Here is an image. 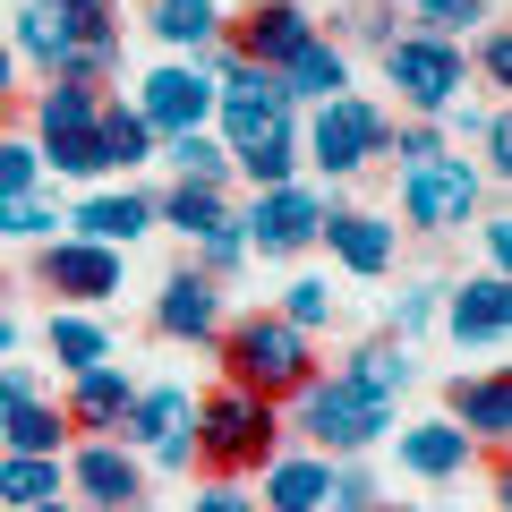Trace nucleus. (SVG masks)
<instances>
[{
	"instance_id": "obj_13",
	"label": "nucleus",
	"mask_w": 512,
	"mask_h": 512,
	"mask_svg": "<svg viewBox=\"0 0 512 512\" xmlns=\"http://www.w3.org/2000/svg\"><path fill=\"white\" fill-rule=\"evenodd\" d=\"M308 35H316V9H308V0H256L248 18H222V43H231L248 69H265V77H274Z\"/></svg>"
},
{
	"instance_id": "obj_41",
	"label": "nucleus",
	"mask_w": 512,
	"mask_h": 512,
	"mask_svg": "<svg viewBox=\"0 0 512 512\" xmlns=\"http://www.w3.org/2000/svg\"><path fill=\"white\" fill-rule=\"evenodd\" d=\"M470 231H478V256H487V274H504V265H512V214H478Z\"/></svg>"
},
{
	"instance_id": "obj_44",
	"label": "nucleus",
	"mask_w": 512,
	"mask_h": 512,
	"mask_svg": "<svg viewBox=\"0 0 512 512\" xmlns=\"http://www.w3.org/2000/svg\"><path fill=\"white\" fill-rule=\"evenodd\" d=\"M188 512H256V495L239 487V478H205V487H197V504H188Z\"/></svg>"
},
{
	"instance_id": "obj_37",
	"label": "nucleus",
	"mask_w": 512,
	"mask_h": 512,
	"mask_svg": "<svg viewBox=\"0 0 512 512\" xmlns=\"http://www.w3.org/2000/svg\"><path fill=\"white\" fill-rule=\"evenodd\" d=\"M43 163H35V137H0V197H35Z\"/></svg>"
},
{
	"instance_id": "obj_39",
	"label": "nucleus",
	"mask_w": 512,
	"mask_h": 512,
	"mask_svg": "<svg viewBox=\"0 0 512 512\" xmlns=\"http://www.w3.org/2000/svg\"><path fill=\"white\" fill-rule=\"evenodd\" d=\"M384 154H393V163H436V154H444V128L436 120H393V137H384Z\"/></svg>"
},
{
	"instance_id": "obj_48",
	"label": "nucleus",
	"mask_w": 512,
	"mask_h": 512,
	"mask_svg": "<svg viewBox=\"0 0 512 512\" xmlns=\"http://www.w3.org/2000/svg\"><path fill=\"white\" fill-rule=\"evenodd\" d=\"M325 512H384V495H367V504H342V495H333Z\"/></svg>"
},
{
	"instance_id": "obj_27",
	"label": "nucleus",
	"mask_w": 512,
	"mask_h": 512,
	"mask_svg": "<svg viewBox=\"0 0 512 512\" xmlns=\"http://www.w3.org/2000/svg\"><path fill=\"white\" fill-rule=\"evenodd\" d=\"M333 376H350L359 393H376V402H393V393L410 384V342H393V333H376V342H359V350H350L342 367H333Z\"/></svg>"
},
{
	"instance_id": "obj_9",
	"label": "nucleus",
	"mask_w": 512,
	"mask_h": 512,
	"mask_svg": "<svg viewBox=\"0 0 512 512\" xmlns=\"http://www.w3.org/2000/svg\"><path fill=\"white\" fill-rule=\"evenodd\" d=\"M35 274H43V291H60L69 308H103V299H120V291H128V256L60 231V239H43Z\"/></svg>"
},
{
	"instance_id": "obj_36",
	"label": "nucleus",
	"mask_w": 512,
	"mask_h": 512,
	"mask_svg": "<svg viewBox=\"0 0 512 512\" xmlns=\"http://www.w3.org/2000/svg\"><path fill=\"white\" fill-rule=\"evenodd\" d=\"M239 265H248V239H239V222H214V231L197 239V274H205V282H231Z\"/></svg>"
},
{
	"instance_id": "obj_4",
	"label": "nucleus",
	"mask_w": 512,
	"mask_h": 512,
	"mask_svg": "<svg viewBox=\"0 0 512 512\" xmlns=\"http://www.w3.org/2000/svg\"><path fill=\"white\" fill-rule=\"evenodd\" d=\"M384 137H393V120H384L367 94H333V103H316L308 128H299V163H316V188H342V180H359L367 163H384Z\"/></svg>"
},
{
	"instance_id": "obj_17",
	"label": "nucleus",
	"mask_w": 512,
	"mask_h": 512,
	"mask_svg": "<svg viewBox=\"0 0 512 512\" xmlns=\"http://www.w3.org/2000/svg\"><path fill=\"white\" fill-rule=\"evenodd\" d=\"M60 222H69V239H94V248H120L128 256V239L154 231V197H146V188H94V197H77Z\"/></svg>"
},
{
	"instance_id": "obj_28",
	"label": "nucleus",
	"mask_w": 512,
	"mask_h": 512,
	"mask_svg": "<svg viewBox=\"0 0 512 512\" xmlns=\"http://www.w3.org/2000/svg\"><path fill=\"white\" fill-rule=\"evenodd\" d=\"M154 154H163V163H171V180H188V188H231V154H222V137H214V128L163 137Z\"/></svg>"
},
{
	"instance_id": "obj_52",
	"label": "nucleus",
	"mask_w": 512,
	"mask_h": 512,
	"mask_svg": "<svg viewBox=\"0 0 512 512\" xmlns=\"http://www.w3.org/2000/svg\"><path fill=\"white\" fill-rule=\"evenodd\" d=\"M0 299H9V282H0Z\"/></svg>"
},
{
	"instance_id": "obj_14",
	"label": "nucleus",
	"mask_w": 512,
	"mask_h": 512,
	"mask_svg": "<svg viewBox=\"0 0 512 512\" xmlns=\"http://www.w3.org/2000/svg\"><path fill=\"white\" fill-rule=\"evenodd\" d=\"M316 239H325L333 265H342V274H359V282H384V274H393V256H402L393 214H367V205H342V197L325 205V231H316Z\"/></svg>"
},
{
	"instance_id": "obj_26",
	"label": "nucleus",
	"mask_w": 512,
	"mask_h": 512,
	"mask_svg": "<svg viewBox=\"0 0 512 512\" xmlns=\"http://www.w3.org/2000/svg\"><path fill=\"white\" fill-rule=\"evenodd\" d=\"M154 222H163V231H180L188 248H197L214 222H231V188H188V180H171L163 197H154Z\"/></svg>"
},
{
	"instance_id": "obj_11",
	"label": "nucleus",
	"mask_w": 512,
	"mask_h": 512,
	"mask_svg": "<svg viewBox=\"0 0 512 512\" xmlns=\"http://www.w3.org/2000/svg\"><path fill=\"white\" fill-rule=\"evenodd\" d=\"M444 419H453L478 453H504L512 444V376H504V359H487V367H470V376L444 384Z\"/></svg>"
},
{
	"instance_id": "obj_30",
	"label": "nucleus",
	"mask_w": 512,
	"mask_h": 512,
	"mask_svg": "<svg viewBox=\"0 0 512 512\" xmlns=\"http://www.w3.org/2000/svg\"><path fill=\"white\" fill-rule=\"evenodd\" d=\"M69 470L60 461H35V453H0V504L9 512H35V504H60Z\"/></svg>"
},
{
	"instance_id": "obj_16",
	"label": "nucleus",
	"mask_w": 512,
	"mask_h": 512,
	"mask_svg": "<svg viewBox=\"0 0 512 512\" xmlns=\"http://www.w3.org/2000/svg\"><path fill=\"white\" fill-rule=\"evenodd\" d=\"M470 461H478V444L461 436L453 419H419V427H402V436H393V470L419 478V487H461V478H470Z\"/></svg>"
},
{
	"instance_id": "obj_6",
	"label": "nucleus",
	"mask_w": 512,
	"mask_h": 512,
	"mask_svg": "<svg viewBox=\"0 0 512 512\" xmlns=\"http://www.w3.org/2000/svg\"><path fill=\"white\" fill-rule=\"evenodd\" d=\"M376 60H384V86H393V103H402L410 120H453V111H461V86H470V60H461V43L393 35Z\"/></svg>"
},
{
	"instance_id": "obj_1",
	"label": "nucleus",
	"mask_w": 512,
	"mask_h": 512,
	"mask_svg": "<svg viewBox=\"0 0 512 512\" xmlns=\"http://www.w3.org/2000/svg\"><path fill=\"white\" fill-rule=\"evenodd\" d=\"M214 350H222V384H239V393H256V402H274V410L316 376V342L299 325H282L274 308L231 316V325L214 333Z\"/></svg>"
},
{
	"instance_id": "obj_25",
	"label": "nucleus",
	"mask_w": 512,
	"mask_h": 512,
	"mask_svg": "<svg viewBox=\"0 0 512 512\" xmlns=\"http://www.w3.org/2000/svg\"><path fill=\"white\" fill-rule=\"evenodd\" d=\"M0 453L60 461V453H69V419H60V402H18V410H0Z\"/></svg>"
},
{
	"instance_id": "obj_35",
	"label": "nucleus",
	"mask_w": 512,
	"mask_h": 512,
	"mask_svg": "<svg viewBox=\"0 0 512 512\" xmlns=\"http://www.w3.org/2000/svg\"><path fill=\"white\" fill-rule=\"evenodd\" d=\"M52 222H60V205L43 197V188L35 197H0V239H60Z\"/></svg>"
},
{
	"instance_id": "obj_21",
	"label": "nucleus",
	"mask_w": 512,
	"mask_h": 512,
	"mask_svg": "<svg viewBox=\"0 0 512 512\" xmlns=\"http://www.w3.org/2000/svg\"><path fill=\"white\" fill-rule=\"evenodd\" d=\"M274 86L291 94V103H333V94H350V52H342L333 35H308V43L274 69Z\"/></svg>"
},
{
	"instance_id": "obj_34",
	"label": "nucleus",
	"mask_w": 512,
	"mask_h": 512,
	"mask_svg": "<svg viewBox=\"0 0 512 512\" xmlns=\"http://www.w3.org/2000/svg\"><path fill=\"white\" fill-rule=\"evenodd\" d=\"M436 316H444V282H410V291H393V342H419Z\"/></svg>"
},
{
	"instance_id": "obj_8",
	"label": "nucleus",
	"mask_w": 512,
	"mask_h": 512,
	"mask_svg": "<svg viewBox=\"0 0 512 512\" xmlns=\"http://www.w3.org/2000/svg\"><path fill=\"white\" fill-rule=\"evenodd\" d=\"M94 120H103V94L94 86H43L35 103V163L60 171V180H94L103 171V154H94Z\"/></svg>"
},
{
	"instance_id": "obj_32",
	"label": "nucleus",
	"mask_w": 512,
	"mask_h": 512,
	"mask_svg": "<svg viewBox=\"0 0 512 512\" xmlns=\"http://www.w3.org/2000/svg\"><path fill=\"white\" fill-rule=\"evenodd\" d=\"M231 171L248 188H291L299 180V128L291 137H265V146H248V154H231Z\"/></svg>"
},
{
	"instance_id": "obj_24",
	"label": "nucleus",
	"mask_w": 512,
	"mask_h": 512,
	"mask_svg": "<svg viewBox=\"0 0 512 512\" xmlns=\"http://www.w3.org/2000/svg\"><path fill=\"white\" fill-rule=\"evenodd\" d=\"M94 154H103V171H137V163H154V128L137 120V103L103 94V120H94Z\"/></svg>"
},
{
	"instance_id": "obj_45",
	"label": "nucleus",
	"mask_w": 512,
	"mask_h": 512,
	"mask_svg": "<svg viewBox=\"0 0 512 512\" xmlns=\"http://www.w3.org/2000/svg\"><path fill=\"white\" fill-rule=\"evenodd\" d=\"M18 402H43V376L18 359H0V410H18Z\"/></svg>"
},
{
	"instance_id": "obj_47",
	"label": "nucleus",
	"mask_w": 512,
	"mask_h": 512,
	"mask_svg": "<svg viewBox=\"0 0 512 512\" xmlns=\"http://www.w3.org/2000/svg\"><path fill=\"white\" fill-rule=\"evenodd\" d=\"M9 94H18V52L0 43V103H9Z\"/></svg>"
},
{
	"instance_id": "obj_23",
	"label": "nucleus",
	"mask_w": 512,
	"mask_h": 512,
	"mask_svg": "<svg viewBox=\"0 0 512 512\" xmlns=\"http://www.w3.org/2000/svg\"><path fill=\"white\" fill-rule=\"evenodd\" d=\"M43 342H52V359L69 367V376H86V367L111 359V325L86 316V308H52V316H43Z\"/></svg>"
},
{
	"instance_id": "obj_22",
	"label": "nucleus",
	"mask_w": 512,
	"mask_h": 512,
	"mask_svg": "<svg viewBox=\"0 0 512 512\" xmlns=\"http://www.w3.org/2000/svg\"><path fill=\"white\" fill-rule=\"evenodd\" d=\"M188 419H197L188 384H137V402H128V419H120V436H111V444L146 453V444H163L171 427H188Z\"/></svg>"
},
{
	"instance_id": "obj_40",
	"label": "nucleus",
	"mask_w": 512,
	"mask_h": 512,
	"mask_svg": "<svg viewBox=\"0 0 512 512\" xmlns=\"http://www.w3.org/2000/svg\"><path fill=\"white\" fill-rule=\"evenodd\" d=\"M470 137H478V180H512V128H504V111H487Z\"/></svg>"
},
{
	"instance_id": "obj_42",
	"label": "nucleus",
	"mask_w": 512,
	"mask_h": 512,
	"mask_svg": "<svg viewBox=\"0 0 512 512\" xmlns=\"http://www.w3.org/2000/svg\"><path fill=\"white\" fill-rule=\"evenodd\" d=\"M137 461H154V470H197V427H171V436L146 444Z\"/></svg>"
},
{
	"instance_id": "obj_29",
	"label": "nucleus",
	"mask_w": 512,
	"mask_h": 512,
	"mask_svg": "<svg viewBox=\"0 0 512 512\" xmlns=\"http://www.w3.org/2000/svg\"><path fill=\"white\" fill-rule=\"evenodd\" d=\"M154 35H163L180 60H197L205 43H222V9L214 0H154Z\"/></svg>"
},
{
	"instance_id": "obj_33",
	"label": "nucleus",
	"mask_w": 512,
	"mask_h": 512,
	"mask_svg": "<svg viewBox=\"0 0 512 512\" xmlns=\"http://www.w3.org/2000/svg\"><path fill=\"white\" fill-rule=\"evenodd\" d=\"M274 316H282V325H299V333L316 342V333L342 316V299L325 291V274H299V282H282V308H274Z\"/></svg>"
},
{
	"instance_id": "obj_10",
	"label": "nucleus",
	"mask_w": 512,
	"mask_h": 512,
	"mask_svg": "<svg viewBox=\"0 0 512 512\" xmlns=\"http://www.w3.org/2000/svg\"><path fill=\"white\" fill-rule=\"evenodd\" d=\"M128 103H137V120H146L154 146H163V137H188V128L214 120V77H205L197 60H163V69L128 94Z\"/></svg>"
},
{
	"instance_id": "obj_20",
	"label": "nucleus",
	"mask_w": 512,
	"mask_h": 512,
	"mask_svg": "<svg viewBox=\"0 0 512 512\" xmlns=\"http://www.w3.org/2000/svg\"><path fill=\"white\" fill-rule=\"evenodd\" d=\"M256 478H265L256 512H325L333 504V461L325 453H274Z\"/></svg>"
},
{
	"instance_id": "obj_18",
	"label": "nucleus",
	"mask_w": 512,
	"mask_h": 512,
	"mask_svg": "<svg viewBox=\"0 0 512 512\" xmlns=\"http://www.w3.org/2000/svg\"><path fill=\"white\" fill-rule=\"evenodd\" d=\"M222 325H231V316H222V282H205L197 265H180V274L154 291V333H163V342H214Z\"/></svg>"
},
{
	"instance_id": "obj_15",
	"label": "nucleus",
	"mask_w": 512,
	"mask_h": 512,
	"mask_svg": "<svg viewBox=\"0 0 512 512\" xmlns=\"http://www.w3.org/2000/svg\"><path fill=\"white\" fill-rule=\"evenodd\" d=\"M444 333L461 350H504L512 342V282L504 274H478V282H444Z\"/></svg>"
},
{
	"instance_id": "obj_46",
	"label": "nucleus",
	"mask_w": 512,
	"mask_h": 512,
	"mask_svg": "<svg viewBox=\"0 0 512 512\" xmlns=\"http://www.w3.org/2000/svg\"><path fill=\"white\" fill-rule=\"evenodd\" d=\"M43 9H60V18H111V0H43Z\"/></svg>"
},
{
	"instance_id": "obj_51",
	"label": "nucleus",
	"mask_w": 512,
	"mask_h": 512,
	"mask_svg": "<svg viewBox=\"0 0 512 512\" xmlns=\"http://www.w3.org/2000/svg\"><path fill=\"white\" fill-rule=\"evenodd\" d=\"M35 512H69V504H35Z\"/></svg>"
},
{
	"instance_id": "obj_12",
	"label": "nucleus",
	"mask_w": 512,
	"mask_h": 512,
	"mask_svg": "<svg viewBox=\"0 0 512 512\" xmlns=\"http://www.w3.org/2000/svg\"><path fill=\"white\" fill-rule=\"evenodd\" d=\"M60 470H69V487L86 495L94 512H137V495H146V461L128 453V444H111V436L69 444V453H60Z\"/></svg>"
},
{
	"instance_id": "obj_50",
	"label": "nucleus",
	"mask_w": 512,
	"mask_h": 512,
	"mask_svg": "<svg viewBox=\"0 0 512 512\" xmlns=\"http://www.w3.org/2000/svg\"><path fill=\"white\" fill-rule=\"evenodd\" d=\"M402 9H444V0H402Z\"/></svg>"
},
{
	"instance_id": "obj_43",
	"label": "nucleus",
	"mask_w": 512,
	"mask_h": 512,
	"mask_svg": "<svg viewBox=\"0 0 512 512\" xmlns=\"http://www.w3.org/2000/svg\"><path fill=\"white\" fill-rule=\"evenodd\" d=\"M333 35H342V43H376V52H384V43H393V26H384L376 9H333Z\"/></svg>"
},
{
	"instance_id": "obj_3",
	"label": "nucleus",
	"mask_w": 512,
	"mask_h": 512,
	"mask_svg": "<svg viewBox=\"0 0 512 512\" xmlns=\"http://www.w3.org/2000/svg\"><path fill=\"white\" fill-rule=\"evenodd\" d=\"M291 427L308 453H325V461H359L367 444H384V427H393V402H376V393H359L350 376H308L291 393Z\"/></svg>"
},
{
	"instance_id": "obj_2",
	"label": "nucleus",
	"mask_w": 512,
	"mask_h": 512,
	"mask_svg": "<svg viewBox=\"0 0 512 512\" xmlns=\"http://www.w3.org/2000/svg\"><path fill=\"white\" fill-rule=\"evenodd\" d=\"M188 427H197V470L205 478H248V470H265L282 453V410L239 393V384H214Z\"/></svg>"
},
{
	"instance_id": "obj_38",
	"label": "nucleus",
	"mask_w": 512,
	"mask_h": 512,
	"mask_svg": "<svg viewBox=\"0 0 512 512\" xmlns=\"http://www.w3.org/2000/svg\"><path fill=\"white\" fill-rule=\"evenodd\" d=\"M461 60H470V77H487V94L512 86V35L504 26H478V52H461Z\"/></svg>"
},
{
	"instance_id": "obj_5",
	"label": "nucleus",
	"mask_w": 512,
	"mask_h": 512,
	"mask_svg": "<svg viewBox=\"0 0 512 512\" xmlns=\"http://www.w3.org/2000/svg\"><path fill=\"white\" fill-rule=\"evenodd\" d=\"M478 163L461 146H444L436 163H410L402 180H393V205H402V222L410 231H427V239H453V231H470L478 222Z\"/></svg>"
},
{
	"instance_id": "obj_31",
	"label": "nucleus",
	"mask_w": 512,
	"mask_h": 512,
	"mask_svg": "<svg viewBox=\"0 0 512 512\" xmlns=\"http://www.w3.org/2000/svg\"><path fill=\"white\" fill-rule=\"evenodd\" d=\"M77 43V18H60V9H43V0H26L18 9V35H9V52H26L35 69H60Z\"/></svg>"
},
{
	"instance_id": "obj_49",
	"label": "nucleus",
	"mask_w": 512,
	"mask_h": 512,
	"mask_svg": "<svg viewBox=\"0 0 512 512\" xmlns=\"http://www.w3.org/2000/svg\"><path fill=\"white\" fill-rule=\"evenodd\" d=\"M9 350H18V325H9V308H0V359H9Z\"/></svg>"
},
{
	"instance_id": "obj_19",
	"label": "nucleus",
	"mask_w": 512,
	"mask_h": 512,
	"mask_svg": "<svg viewBox=\"0 0 512 512\" xmlns=\"http://www.w3.org/2000/svg\"><path fill=\"white\" fill-rule=\"evenodd\" d=\"M128 402H137V384H128V367H86V376H69V402H60V419H69V436H120Z\"/></svg>"
},
{
	"instance_id": "obj_7",
	"label": "nucleus",
	"mask_w": 512,
	"mask_h": 512,
	"mask_svg": "<svg viewBox=\"0 0 512 512\" xmlns=\"http://www.w3.org/2000/svg\"><path fill=\"white\" fill-rule=\"evenodd\" d=\"M342 197V188H316V180H291V188H256L248 205H239V239H248V256H299L316 248V231H325V205Z\"/></svg>"
}]
</instances>
